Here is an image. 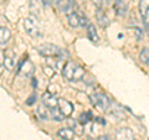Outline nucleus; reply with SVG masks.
<instances>
[{
  "label": "nucleus",
  "instance_id": "1",
  "mask_svg": "<svg viewBox=\"0 0 149 140\" xmlns=\"http://www.w3.org/2000/svg\"><path fill=\"white\" fill-rule=\"evenodd\" d=\"M62 76L68 82H78L82 81L86 76V71L81 64L74 61H67L62 68Z\"/></svg>",
  "mask_w": 149,
  "mask_h": 140
},
{
  "label": "nucleus",
  "instance_id": "2",
  "mask_svg": "<svg viewBox=\"0 0 149 140\" xmlns=\"http://www.w3.org/2000/svg\"><path fill=\"white\" fill-rule=\"evenodd\" d=\"M37 51L41 56L49 58H63V56H67V52L60 49L58 46L52 45V44H42L37 47Z\"/></svg>",
  "mask_w": 149,
  "mask_h": 140
},
{
  "label": "nucleus",
  "instance_id": "3",
  "mask_svg": "<svg viewBox=\"0 0 149 140\" xmlns=\"http://www.w3.org/2000/svg\"><path fill=\"white\" fill-rule=\"evenodd\" d=\"M91 103L95 108L100 109L101 112H106L109 109L112 102L109 97L104 94V93H93L91 96Z\"/></svg>",
  "mask_w": 149,
  "mask_h": 140
},
{
  "label": "nucleus",
  "instance_id": "4",
  "mask_svg": "<svg viewBox=\"0 0 149 140\" xmlns=\"http://www.w3.org/2000/svg\"><path fill=\"white\" fill-rule=\"evenodd\" d=\"M24 29L30 36L37 37V36L41 35L40 25H39V22H37V19L34 17V16L27 17V19L24 20Z\"/></svg>",
  "mask_w": 149,
  "mask_h": 140
},
{
  "label": "nucleus",
  "instance_id": "5",
  "mask_svg": "<svg viewBox=\"0 0 149 140\" xmlns=\"http://www.w3.org/2000/svg\"><path fill=\"white\" fill-rule=\"evenodd\" d=\"M57 109L60 110V113H61L65 118H66V116H70L72 114L73 105H72L71 102H68L67 99L58 98V99H57Z\"/></svg>",
  "mask_w": 149,
  "mask_h": 140
},
{
  "label": "nucleus",
  "instance_id": "6",
  "mask_svg": "<svg viewBox=\"0 0 149 140\" xmlns=\"http://www.w3.org/2000/svg\"><path fill=\"white\" fill-rule=\"evenodd\" d=\"M114 140H136V137L130 128H120L116 132Z\"/></svg>",
  "mask_w": 149,
  "mask_h": 140
},
{
  "label": "nucleus",
  "instance_id": "7",
  "mask_svg": "<svg viewBox=\"0 0 149 140\" xmlns=\"http://www.w3.org/2000/svg\"><path fill=\"white\" fill-rule=\"evenodd\" d=\"M15 62H16V56L13 52L11 50H8L6 52L4 51V66L6 67V69L11 71L15 67Z\"/></svg>",
  "mask_w": 149,
  "mask_h": 140
},
{
  "label": "nucleus",
  "instance_id": "8",
  "mask_svg": "<svg viewBox=\"0 0 149 140\" xmlns=\"http://www.w3.org/2000/svg\"><path fill=\"white\" fill-rule=\"evenodd\" d=\"M139 14L142 17V22L149 21V0H139Z\"/></svg>",
  "mask_w": 149,
  "mask_h": 140
},
{
  "label": "nucleus",
  "instance_id": "9",
  "mask_svg": "<svg viewBox=\"0 0 149 140\" xmlns=\"http://www.w3.org/2000/svg\"><path fill=\"white\" fill-rule=\"evenodd\" d=\"M113 8L118 16H125L128 12V5L124 0H114Z\"/></svg>",
  "mask_w": 149,
  "mask_h": 140
},
{
  "label": "nucleus",
  "instance_id": "10",
  "mask_svg": "<svg viewBox=\"0 0 149 140\" xmlns=\"http://www.w3.org/2000/svg\"><path fill=\"white\" fill-rule=\"evenodd\" d=\"M42 103L47 107L49 109L57 108V99H56L55 96L50 92H46L42 94Z\"/></svg>",
  "mask_w": 149,
  "mask_h": 140
},
{
  "label": "nucleus",
  "instance_id": "11",
  "mask_svg": "<svg viewBox=\"0 0 149 140\" xmlns=\"http://www.w3.org/2000/svg\"><path fill=\"white\" fill-rule=\"evenodd\" d=\"M35 114L40 120H49L50 119V109L44 103H41L36 107Z\"/></svg>",
  "mask_w": 149,
  "mask_h": 140
},
{
  "label": "nucleus",
  "instance_id": "12",
  "mask_svg": "<svg viewBox=\"0 0 149 140\" xmlns=\"http://www.w3.org/2000/svg\"><path fill=\"white\" fill-rule=\"evenodd\" d=\"M86 31H87V37L92 44H98L100 42V36L97 34V30L93 24L88 22V25L86 26Z\"/></svg>",
  "mask_w": 149,
  "mask_h": 140
},
{
  "label": "nucleus",
  "instance_id": "13",
  "mask_svg": "<svg viewBox=\"0 0 149 140\" xmlns=\"http://www.w3.org/2000/svg\"><path fill=\"white\" fill-rule=\"evenodd\" d=\"M96 20H97V24H98L102 29H106L107 26L109 25V20L107 15L104 14V11L102 9H97L96 11Z\"/></svg>",
  "mask_w": 149,
  "mask_h": 140
},
{
  "label": "nucleus",
  "instance_id": "14",
  "mask_svg": "<svg viewBox=\"0 0 149 140\" xmlns=\"http://www.w3.org/2000/svg\"><path fill=\"white\" fill-rule=\"evenodd\" d=\"M80 15H81V12H77V11H72L67 14V21L70 26L73 27V29L80 27Z\"/></svg>",
  "mask_w": 149,
  "mask_h": 140
},
{
  "label": "nucleus",
  "instance_id": "15",
  "mask_svg": "<svg viewBox=\"0 0 149 140\" xmlns=\"http://www.w3.org/2000/svg\"><path fill=\"white\" fill-rule=\"evenodd\" d=\"M19 69H20V72L24 73L26 77H30L35 71V66L32 64V62L30 60H25V61L22 62V66H20Z\"/></svg>",
  "mask_w": 149,
  "mask_h": 140
},
{
  "label": "nucleus",
  "instance_id": "16",
  "mask_svg": "<svg viewBox=\"0 0 149 140\" xmlns=\"http://www.w3.org/2000/svg\"><path fill=\"white\" fill-rule=\"evenodd\" d=\"M57 135H58V138H61L62 140H73L74 132L71 128H61V129H58Z\"/></svg>",
  "mask_w": 149,
  "mask_h": 140
},
{
  "label": "nucleus",
  "instance_id": "17",
  "mask_svg": "<svg viewBox=\"0 0 149 140\" xmlns=\"http://www.w3.org/2000/svg\"><path fill=\"white\" fill-rule=\"evenodd\" d=\"M11 37V32L8 27H4V26H0V45L3 44H6Z\"/></svg>",
  "mask_w": 149,
  "mask_h": 140
},
{
  "label": "nucleus",
  "instance_id": "18",
  "mask_svg": "<svg viewBox=\"0 0 149 140\" xmlns=\"http://www.w3.org/2000/svg\"><path fill=\"white\" fill-rule=\"evenodd\" d=\"M139 60H141V62L144 63L146 66L149 67V49L144 47L141 50V53H139Z\"/></svg>",
  "mask_w": 149,
  "mask_h": 140
},
{
  "label": "nucleus",
  "instance_id": "19",
  "mask_svg": "<svg viewBox=\"0 0 149 140\" xmlns=\"http://www.w3.org/2000/svg\"><path fill=\"white\" fill-rule=\"evenodd\" d=\"M30 10H31L32 14H35V15H39L40 10H41L40 0H30Z\"/></svg>",
  "mask_w": 149,
  "mask_h": 140
},
{
  "label": "nucleus",
  "instance_id": "20",
  "mask_svg": "<svg viewBox=\"0 0 149 140\" xmlns=\"http://www.w3.org/2000/svg\"><path fill=\"white\" fill-rule=\"evenodd\" d=\"M91 119H92V114H91V112H87V113L82 114V115L80 116V118H78V122H80L81 124H87Z\"/></svg>",
  "mask_w": 149,
  "mask_h": 140
},
{
  "label": "nucleus",
  "instance_id": "21",
  "mask_svg": "<svg viewBox=\"0 0 149 140\" xmlns=\"http://www.w3.org/2000/svg\"><path fill=\"white\" fill-rule=\"evenodd\" d=\"M91 1H92V4L97 9H102V5H103V0H91Z\"/></svg>",
  "mask_w": 149,
  "mask_h": 140
},
{
  "label": "nucleus",
  "instance_id": "22",
  "mask_svg": "<svg viewBox=\"0 0 149 140\" xmlns=\"http://www.w3.org/2000/svg\"><path fill=\"white\" fill-rule=\"evenodd\" d=\"M134 32L137 34V39H138V41H141V39H142V30H141V29H138V27H136V29H134Z\"/></svg>",
  "mask_w": 149,
  "mask_h": 140
},
{
  "label": "nucleus",
  "instance_id": "23",
  "mask_svg": "<svg viewBox=\"0 0 149 140\" xmlns=\"http://www.w3.org/2000/svg\"><path fill=\"white\" fill-rule=\"evenodd\" d=\"M34 100H36V94H32V96L29 98V100L26 102V104H27V105H31L32 103H34Z\"/></svg>",
  "mask_w": 149,
  "mask_h": 140
},
{
  "label": "nucleus",
  "instance_id": "24",
  "mask_svg": "<svg viewBox=\"0 0 149 140\" xmlns=\"http://www.w3.org/2000/svg\"><path fill=\"white\" fill-rule=\"evenodd\" d=\"M4 66V51L0 50V68Z\"/></svg>",
  "mask_w": 149,
  "mask_h": 140
},
{
  "label": "nucleus",
  "instance_id": "25",
  "mask_svg": "<svg viewBox=\"0 0 149 140\" xmlns=\"http://www.w3.org/2000/svg\"><path fill=\"white\" fill-rule=\"evenodd\" d=\"M97 140H109V137L108 135H101V137L97 138Z\"/></svg>",
  "mask_w": 149,
  "mask_h": 140
},
{
  "label": "nucleus",
  "instance_id": "26",
  "mask_svg": "<svg viewBox=\"0 0 149 140\" xmlns=\"http://www.w3.org/2000/svg\"><path fill=\"white\" fill-rule=\"evenodd\" d=\"M41 1H42L44 5H50V4L52 3V0H41Z\"/></svg>",
  "mask_w": 149,
  "mask_h": 140
}]
</instances>
